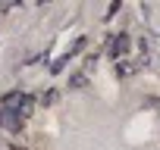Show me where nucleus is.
Wrapping results in <instances>:
<instances>
[{
  "mask_svg": "<svg viewBox=\"0 0 160 150\" xmlns=\"http://www.w3.org/2000/svg\"><path fill=\"white\" fill-rule=\"evenodd\" d=\"M0 122H3V128H10V131L22 128V116H13L10 110H3V113H0Z\"/></svg>",
  "mask_w": 160,
  "mask_h": 150,
  "instance_id": "f257e3e1",
  "label": "nucleus"
}]
</instances>
